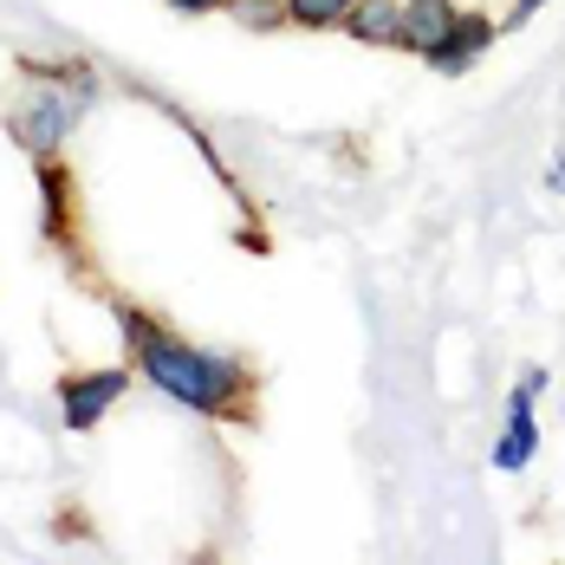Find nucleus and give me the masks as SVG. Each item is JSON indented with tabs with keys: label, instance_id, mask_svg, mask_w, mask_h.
Masks as SVG:
<instances>
[{
	"label": "nucleus",
	"instance_id": "1",
	"mask_svg": "<svg viewBox=\"0 0 565 565\" xmlns=\"http://www.w3.org/2000/svg\"><path fill=\"white\" fill-rule=\"evenodd\" d=\"M117 332L130 351V371L150 377V391H163L195 416H215V423H254V371L234 351H202V344L175 339L143 306H117Z\"/></svg>",
	"mask_w": 565,
	"mask_h": 565
},
{
	"label": "nucleus",
	"instance_id": "2",
	"mask_svg": "<svg viewBox=\"0 0 565 565\" xmlns=\"http://www.w3.org/2000/svg\"><path fill=\"white\" fill-rule=\"evenodd\" d=\"M85 105H92V78H85L78 92H58V78H46V92H33V105L13 111V137H20L33 157H53L58 143H65V130L85 117Z\"/></svg>",
	"mask_w": 565,
	"mask_h": 565
},
{
	"label": "nucleus",
	"instance_id": "3",
	"mask_svg": "<svg viewBox=\"0 0 565 565\" xmlns=\"http://www.w3.org/2000/svg\"><path fill=\"white\" fill-rule=\"evenodd\" d=\"M130 391V364H105V371H65L58 377V423L72 436H92L117 409V396Z\"/></svg>",
	"mask_w": 565,
	"mask_h": 565
},
{
	"label": "nucleus",
	"instance_id": "4",
	"mask_svg": "<svg viewBox=\"0 0 565 565\" xmlns=\"http://www.w3.org/2000/svg\"><path fill=\"white\" fill-rule=\"evenodd\" d=\"M540 391H546V371H526L520 391L508 396V429H501V443H494V468H501V475H526V461L540 455V423H533Z\"/></svg>",
	"mask_w": 565,
	"mask_h": 565
},
{
	"label": "nucleus",
	"instance_id": "5",
	"mask_svg": "<svg viewBox=\"0 0 565 565\" xmlns=\"http://www.w3.org/2000/svg\"><path fill=\"white\" fill-rule=\"evenodd\" d=\"M494 40H501V26H494L488 13H461V20H455V33L436 46V53H429V72L461 78L468 65H481V58H488V46H494Z\"/></svg>",
	"mask_w": 565,
	"mask_h": 565
},
{
	"label": "nucleus",
	"instance_id": "6",
	"mask_svg": "<svg viewBox=\"0 0 565 565\" xmlns=\"http://www.w3.org/2000/svg\"><path fill=\"white\" fill-rule=\"evenodd\" d=\"M455 20H461L455 0H403V53L429 58L455 33Z\"/></svg>",
	"mask_w": 565,
	"mask_h": 565
},
{
	"label": "nucleus",
	"instance_id": "7",
	"mask_svg": "<svg viewBox=\"0 0 565 565\" xmlns=\"http://www.w3.org/2000/svg\"><path fill=\"white\" fill-rule=\"evenodd\" d=\"M40 234L53 247H72V175L58 163V150L40 157Z\"/></svg>",
	"mask_w": 565,
	"mask_h": 565
},
{
	"label": "nucleus",
	"instance_id": "8",
	"mask_svg": "<svg viewBox=\"0 0 565 565\" xmlns=\"http://www.w3.org/2000/svg\"><path fill=\"white\" fill-rule=\"evenodd\" d=\"M339 33H351L358 46H403V0H358Z\"/></svg>",
	"mask_w": 565,
	"mask_h": 565
},
{
	"label": "nucleus",
	"instance_id": "9",
	"mask_svg": "<svg viewBox=\"0 0 565 565\" xmlns=\"http://www.w3.org/2000/svg\"><path fill=\"white\" fill-rule=\"evenodd\" d=\"M351 7H358V0H286V20L306 26V33H326V26H344Z\"/></svg>",
	"mask_w": 565,
	"mask_h": 565
},
{
	"label": "nucleus",
	"instance_id": "10",
	"mask_svg": "<svg viewBox=\"0 0 565 565\" xmlns=\"http://www.w3.org/2000/svg\"><path fill=\"white\" fill-rule=\"evenodd\" d=\"M227 13H234L241 26H254V33H274V26H292V20H286V0H227Z\"/></svg>",
	"mask_w": 565,
	"mask_h": 565
},
{
	"label": "nucleus",
	"instance_id": "11",
	"mask_svg": "<svg viewBox=\"0 0 565 565\" xmlns=\"http://www.w3.org/2000/svg\"><path fill=\"white\" fill-rule=\"evenodd\" d=\"M170 7H182V13H215V7H227V0H170Z\"/></svg>",
	"mask_w": 565,
	"mask_h": 565
},
{
	"label": "nucleus",
	"instance_id": "12",
	"mask_svg": "<svg viewBox=\"0 0 565 565\" xmlns=\"http://www.w3.org/2000/svg\"><path fill=\"white\" fill-rule=\"evenodd\" d=\"M540 7H546V0H513V26H520V20H533Z\"/></svg>",
	"mask_w": 565,
	"mask_h": 565
},
{
	"label": "nucleus",
	"instance_id": "13",
	"mask_svg": "<svg viewBox=\"0 0 565 565\" xmlns=\"http://www.w3.org/2000/svg\"><path fill=\"white\" fill-rule=\"evenodd\" d=\"M546 189H565V157L553 163V170H546Z\"/></svg>",
	"mask_w": 565,
	"mask_h": 565
}]
</instances>
